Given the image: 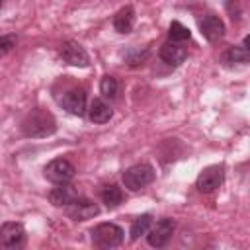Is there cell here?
I'll return each mask as SVG.
<instances>
[{"label": "cell", "mask_w": 250, "mask_h": 250, "mask_svg": "<svg viewBox=\"0 0 250 250\" xmlns=\"http://www.w3.org/2000/svg\"><path fill=\"white\" fill-rule=\"evenodd\" d=\"M20 129L29 139H43L57 131V121L49 111L35 107L25 113V117L20 123Z\"/></svg>", "instance_id": "obj_1"}, {"label": "cell", "mask_w": 250, "mask_h": 250, "mask_svg": "<svg viewBox=\"0 0 250 250\" xmlns=\"http://www.w3.org/2000/svg\"><path fill=\"white\" fill-rule=\"evenodd\" d=\"M121 180H123V186H125L127 189L139 191V189H143V188H146L148 184L154 182V168H152L150 164H146V162L133 164V166H129V168L123 172Z\"/></svg>", "instance_id": "obj_2"}, {"label": "cell", "mask_w": 250, "mask_h": 250, "mask_svg": "<svg viewBox=\"0 0 250 250\" xmlns=\"http://www.w3.org/2000/svg\"><path fill=\"white\" fill-rule=\"evenodd\" d=\"M92 242L98 248H115L123 242L125 232L115 223H100L92 229Z\"/></svg>", "instance_id": "obj_3"}, {"label": "cell", "mask_w": 250, "mask_h": 250, "mask_svg": "<svg viewBox=\"0 0 250 250\" xmlns=\"http://www.w3.org/2000/svg\"><path fill=\"white\" fill-rule=\"evenodd\" d=\"M223 180H225V166L213 164V166H207L199 172V176L195 180V188L201 193H211L223 186Z\"/></svg>", "instance_id": "obj_4"}, {"label": "cell", "mask_w": 250, "mask_h": 250, "mask_svg": "<svg viewBox=\"0 0 250 250\" xmlns=\"http://www.w3.org/2000/svg\"><path fill=\"white\" fill-rule=\"evenodd\" d=\"M43 174H45V178H47L49 182H53V184H68V182L74 178L76 168H74L66 158H55V160H51V162L45 166Z\"/></svg>", "instance_id": "obj_5"}, {"label": "cell", "mask_w": 250, "mask_h": 250, "mask_svg": "<svg viewBox=\"0 0 250 250\" xmlns=\"http://www.w3.org/2000/svg\"><path fill=\"white\" fill-rule=\"evenodd\" d=\"M25 244V229L20 223H4L0 229V246L6 250H20Z\"/></svg>", "instance_id": "obj_6"}, {"label": "cell", "mask_w": 250, "mask_h": 250, "mask_svg": "<svg viewBox=\"0 0 250 250\" xmlns=\"http://www.w3.org/2000/svg\"><path fill=\"white\" fill-rule=\"evenodd\" d=\"M57 102L62 109H66L72 115L80 117V115L88 113V109H86V92L82 88H68L66 92H62V96L57 98Z\"/></svg>", "instance_id": "obj_7"}, {"label": "cell", "mask_w": 250, "mask_h": 250, "mask_svg": "<svg viewBox=\"0 0 250 250\" xmlns=\"http://www.w3.org/2000/svg\"><path fill=\"white\" fill-rule=\"evenodd\" d=\"M59 55L70 66H82L84 68V66L90 64V57H88L86 49L80 43H76V41H64V43H61Z\"/></svg>", "instance_id": "obj_8"}, {"label": "cell", "mask_w": 250, "mask_h": 250, "mask_svg": "<svg viewBox=\"0 0 250 250\" xmlns=\"http://www.w3.org/2000/svg\"><path fill=\"white\" fill-rule=\"evenodd\" d=\"M174 227H176V223L172 221V219H168V217H164V219H160L154 227H150V230L146 232V242L152 246V248H162V246H166V242L172 238V234H174Z\"/></svg>", "instance_id": "obj_9"}, {"label": "cell", "mask_w": 250, "mask_h": 250, "mask_svg": "<svg viewBox=\"0 0 250 250\" xmlns=\"http://www.w3.org/2000/svg\"><path fill=\"white\" fill-rule=\"evenodd\" d=\"M66 215L74 221H88L92 217H96L100 213V207L92 201V199H84V197H78L76 201H72L70 205L64 207Z\"/></svg>", "instance_id": "obj_10"}, {"label": "cell", "mask_w": 250, "mask_h": 250, "mask_svg": "<svg viewBox=\"0 0 250 250\" xmlns=\"http://www.w3.org/2000/svg\"><path fill=\"white\" fill-rule=\"evenodd\" d=\"M188 57V49L178 41H166L160 47V59L170 66H180Z\"/></svg>", "instance_id": "obj_11"}, {"label": "cell", "mask_w": 250, "mask_h": 250, "mask_svg": "<svg viewBox=\"0 0 250 250\" xmlns=\"http://www.w3.org/2000/svg\"><path fill=\"white\" fill-rule=\"evenodd\" d=\"M199 29H201V35L209 43H217L225 37V23L217 16H205L199 23Z\"/></svg>", "instance_id": "obj_12"}, {"label": "cell", "mask_w": 250, "mask_h": 250, "mask_svg": "<svg viewBox=\"0 0 250 250\" xmlns=\"http://www.w3.org/2000/svg\"><path fill=\"white\" fill-rule=\"evenodd\" d=\"M80 195L78 191L74 189V186L70 184H57V188H53L49 191V201L55 205V207H66L70 205L72 201H76Z\"/></svg>", "instance_id": "obj_13"}, {"label": "cell", "mask_w": 250, "mask_h": 250, "mask_svg": "<svg viewBox=\"0 0 250 250\" xmlns=\"http://www.w3.org/2000/svg\"><path fill=\"white\" fill-rule=\"evenodd\" d=\"M135 25V10L133 6H123L115 16H113V29L117 33H129Z\"/></svg>", "instance_id": "obj_14"}, {"label": "cell", "mask_w": 250, "mask_h": 250, "mask_svg": "<svg viewBox=\"0 0 250 250\" xmlns=\"http://www.w3.org/2000/svg\"><path fill=\"white\" fill-rule=\"evenodd\" d=\"M111 115H113V111L109 109V105L104 100H100V98L92 100V104L88 107V119L92 123H107L111 119Z\"/></svg>", "instance_id": "obj_15"}, {"label": "cell", "mask_w": 250, "mask_h": 250, "mask_svg": "<svg viewBox=\"0 0 250 250\" xmlns=\"http://www.w3.org/2000/svg\"><path fill=\"white\" fill-rule=\"evenodd\" d=\"M100 199L105 203V207L113 209L123 201V189L119 186H115V184H107V186H104L100 189Z\"/></svg>", "instance_id": "obj_16"}, {"label": "cell", "mask_w": 250, "mask_h": 250, "mask_svg": "<svg viewBox=\"0 0 250 250\" xmlns=\"http://www.w3.org/2000/svg\"><path fill=\"white\" fill-rule=\"evenodd\" d=\"M250 61V51H246L244 45L229 47L223 53V62L225 64H236V62H248Z\"/></svg>", "instance_id": "obj_17"}, {"label": "cell", "mask_w": 250, "mask_h": 250, "mask_svg": "<svg viewBox=\"0 0 250 250\" xmlns=\"http://www.w3.org/2000/svg\"><path fill=\"white\" fill-rule=\"evenodd\" d=\"M150 227H152V217H150L148 213H145V215L137 217V219L131 223V230H129L131 240H137L139 236L146 234V232L150 230Z\"/></svg>", "instance_id": "obj_18"}, {"label": "cell", "mask_w": 250, "mask_h": 250, "mask_svg": "<svg viewBox=\"0 0 250 250\" xmlns=\"http://www.w3.org/2000/svg\"><path fill=\"white\" fill-rule=\"evenodd\" d=\"M117 92H119V84L113 76L105 74L100 82V94L105 98V100H115L117 98Z\"/></svg>", "instance_id": "obj_19"}, {"label": "cell", "mask_w": 250, "mask_h": 250, "mask_svg": "<svg viewBox=\"0 0 250 250\" xmlns=\"http://www.w3.org/2000/svg\"><path fill=\"white\" fill-rule=\"evenodd\" d=\"M189 35H191V31H189L184 23H180V21H172V23H170V29H168V37H170V41H178V43H182V41L189 39Z\"/></svg>", "instance_id": "obj_20"}, {"label": "cell", "mask_w": 250, "mask_h": 250, "mask_svg": "<svg viewBox=\"0 0 250 250\" xmlns=\"http://www.w3.org/2000/svg\"><path fill=\"white\" fill-rule=\"evenodd\" d=\"M12 47H16V35H2L0 37V53L6 55L12 51Z\"/></svg>", "instance_id": "obj_21"}, {"label": "cell", "mask_w": 250, "mask_h": 250, "mask_svg": "<svg viewBox=\"0 0 250 250\" xmlns=\"http://www.w3.org/2000/svg\"><path fill=\"white\" fill-rule=\"evenodd\" d=\"M242 45L246 47V51H250V35H246V37L242 39Z\"/></svg>", "instance_id": "obj_22"}]
</instances>
